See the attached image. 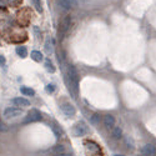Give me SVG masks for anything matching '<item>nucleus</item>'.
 <instances>
[{
	"label": "nucleus",
	"instance_id": "f257e3e1",
	"mask_svg": "<svg viewBox=\"0 0 156 156\" xmlns=\"http://www.w3.org/2000/svg\"><path fill=\"white\" fill-rule=\"evenodd\" d=\"M68 76H69V89H70V91L74 94V96L76 98L79 92V75L75 66H72V65L69 66Z\"/></svg>",
	"mask_w": 156,
	"mask_h": 156
},
{
	"label": "nucleus",
	"instance_id": "f03ea898",
	"mask_svg": "<svg viewBox=\"0 0 156 156\" xmlns=\"http://www.w3.org/2000/svg\"><path fill=\"white\" fill-rule=\"evenodd\" d=\"M70 24H71V16L68 15L62 19L60 27H59V39H62V37L65 36V34L68 33L69 27H70Z\"/></svg>",
	"mask_w": 156,
	"mask_h": 156
},
{
	"label": "nucleus",
	"instance_id": "7ed1b4c3",
	"mask_svg": "<svg viewBox=\"0 0 156 156\" xmlns=\"http://www.w3.org/2000/svg\"><path fill=\"white\" fill-rule=\"evenodd\" d=\"M23 114L24 111L21 109H19V107H8L4 111V116L6 119H14V117H18L20 115H23Z\"/></svg>",
	"mask_w": 156,
	"mask_h": 156
},
{
	"label": "nucleus",
	"instance_id": "20e7f679",
	"mask_svg": "<svg viewBox=\"0 0 156 156\" xmlns=\"http://www.w3.org/2000/svg\"><path fill=\"white\" fill-rule=\"evenodd\" d=\"M41 119H43V116H41L40 111L33 109V110H30L29 111V114H27V116L25 119V123H35V121H40Z\"/></svg>",
	"mask_w": 156,
	"mask_h": 156
},
{
	"label": "nucleus",
	"instance_id": "39448f33",
	"mask_svg": "<svg viewBox=\"0 0 156 156\" xmlns=\"http://www.w3.org/2000/svg\"><path fill=\"white\" fill-rule=\"evenodd\" d=\"M88 131H89V129L84 123L76 124L75 127H74V135L75 136H84L85 134H88Z\"/></svg>",
	"mask_w": 156,
	"mask_h": 156
},
{
	"label": "nucleus",
	"instance_id": "423d86ee",
	"mask_svg": "<svg viewBox=\"0 0 156 156\" xmlns=\"http://www.w3.org/2000/svg\"><path fill=\"white\" fill-rule=\"evenodd\" d=\"M61 111L64 112L66 116H74L75 112H76V110H75V107L72 106L71 104L65 102V104H62V105H61Z\"/></svg>",
	"mask_w": 156,
	"mask_h": 156
},
{
	"label": "nucleus",
	"instance_id": "0eeeda50",
	"mask_svg": "<svg viewBox=\"0 0 156 156\" xmlns=\"http://www.w3.org/2000/svg\"><path fill=\"white\" fill-rule=\"evenodd\" d=\"M59 4L62 10H69L76 5V0H59Z\"/></svg>",
	"mask_w": 156,
	"mask_h": 156
},
{
	"label": "nucleus",
	"instance_id": "6e6552de",
	"mask_svg": "<svg viewBox=\"0 0 156 156\" xmlns=\"http://www.w3.org/2000/svg\"><path fill=\"white\" fill-rule=\"evenodd\" d=\"M13 104L14 105H16V106H29L30 105V102H29V100H26V99H24V98H16V99H13Z\"/></svg>",
	"mask_w": 156,
	"mask_h": 156
},
{
	"label": "nucleus",
	"instance_id": "1a4fd4ad",
	"mask_svg": "<svg viewBox=\"0 0 156 156\" xmlns=\"http://www.w3.org/2000/svg\"><path fill=\"white\" fill-rule=\"evenodd\" d=\"M143 154L145 155V156H152L155 154V147L152 146V145H145L144 146V149H143Z\"/></svg>",
	"mask_w": 156,
	"mask_h": 156
},
{
	"label": "nucleus",
	"instance_id": "9d476101",
	"mask_svg": "<svg viewBox=\"0 0 156 156\" xmlns=\"http://www.w3.org/2000/svg\"><path fill=\"white\" fill-rule=\"evenodd\" d=\"M114 124H115V119H114V116L111 115H106L105 117H104V125H105L106 127H112Z\"/></svg>",
	"mask_w": 156,
	"mask_h": 156
},
{
	"label": "nucleus",
	"instance_id": "9b49d317",
	"mask_svg": "<svg viewBox=\"0 0 156 156\" xmlns=\"http://www.w3.org/2000/svg\"><path fill=\"white\" fill-rule=\"evenodd\" d=\"M16 54L21 58H26L27 56V50L25 46H18L16 48Z\"/></svg>",
	"mask_w": 156,
	"mask_h": 156
},
{
	"label": "nucleus",
	"instance_id": "f8f14e48",
	"mask_svg": "<svg viewBox=\"0 0 156 156\" xmlns=\"http://www.w3.org/2000/svg\"><path fill=\"white\" fill-rule=\"evenodd\" d=\"M20 91H21L24 95H27V96H34L35 95V91H34L33 89H30V88H26V86H23V88L20 89Z\"/></svg>",
	"mask_w": 156,
	"mask_h": 156
},
{
	"label": "nucleus",
	"instance_id": "ddd939ff",
	"mask_svg": "<svg viewBox=\"0 0 156 156\" xmlns=\"http://www.w3.org/2000/svg\"><path fill=\"white\" fill-rule=\"evenodd\" d=\"M31 58H33V60H35V61H41L43 60V54H41L40 51L34 50V51H31Z\"/></svg>",
	"mask_w": 156,
	"mask_h": 156
},
{
	"label": "nucleus",
	"instance_id": "4468645a",
	"mask_svg": "<svg viewBox=\"0 0 156 156\" xmlns=\"http://www.w3.org/2000/svg\"><path fill=\"white\" fill-rule=\"evenodd\" d=\"M53 46H54V40L53 39H48L46 44H45V50H46L48 54H50L53 51Z\"/></svg>",
	"mask_w": 156,
	"mask_h": 156
},
{
	"label": "nucleus",
	"instance_id": "2eb2a0df",
	"mask_svg": "<svg viewBox=\"0 0 156 156\" xmlns=\"http://www.w3.org/2000/svg\"><path fill=\"white\" fill-rule=\"evenodd\" d=\"M45 68H46V70L48 71H50V72H55V68H54V65H53V62H51L49 59H46L45 60Z\"/></svg>",
	"mask_w": 156,
	"mask_h": 156
},
{
	"label": "nucleus",
	"instance_id": "dca6fc26",
	"mask_svg": "<svg viewBox=\"0 0 156 156\" xmlns=\"http://www.w3.org/2000/svg\"><path fill=\"white\" fill-rule=\"evenodd\" d=\"M51 151H53L55 155H56V154H61V152H65V147L62 146V145H56V146L53 147V150H51Z\"/></svg>",
	"mask_w": 156,
	"mask_h": 156
},
{
	"label": "nucleus",
	"instance_id": "f3484780",
	"mask_svg": "<svg viewBox=\"0 0 156 156\" xmlns=\"http://www.w3.org/2000/svg\"><path fill=\"white\" fill-rule=\"evenodd\" d=\"M31 3H33V5L35 6L36 11H39V13L43 11V6H41V1H40V0H31Z\"/></svg>",
	"mask_w": 156,
	"mask_h": 156
},
{
	"label": "nucleus",
	"instance_id": "a211bd4d",
	"mask_svg": "<svg viewBox=\"0 0 156 156\" xmlns=\"http://www.w3.org/2000/svg\"><path fill=\"white\" fill-rule=\"evenodd\" d=\"M86 145H88V149L90 151H94V152H98L99 151V146L96 144L94 143H86Z\"/></svg>",
	"mask_w": 156,
	"mask_h": 156
},
{
	"label": "nucleus",
	"instance_id": "6ab92c4d",
	"mask_svg": "<svg viewBox=\"0 0 156 156\" xmlns=\"http://www.w3.org/2000/svg\"><path fill=\"white\" fill-rule=\"evenodd\" d=\"M99 121H100V115L99 114H94L91 117V124L94 126H96V125H99Z\"/></svg>",
	"mask_w": 156,
	"mask_h": 156
},
{
	"label": "nucleus",
	"instance_id": "aec40b11",
	"mask_svg": "<svg viewBox=\"0 0 156 156\" xmlns=\"http://www.w3.org/2000/svg\"><path fill=\"white\" fill-rule=\"evenodd\" d=\"M121 134H123V131H121L120 127H115V129H114V131H112V136L115 137V139L121 137Z\"/></svg>",
	"mask_w": 156,
	"mask_h": 156
},
{
	"label": "nucleus",
	"instance_id": "412c9836",
	"mask_svg": "<svg viewBox=\"0 0 156 156\" xmlns=\"http://www.w3.org/2000/svg\"><path fill=\"white\" fill-rule=\"evenodd\" d=\"M51 129H53V131H54V134H55V136L56 137H60V135H61V133H60V130L58 129L56 126H51Z\"/></svg>",
	"mask_w": 156,
	"mask_h": 156
},
{
	"label": "nucleus",
	"instance_id": "4be33fe9",
	"mask_svg": "<svg viewBox=\"0 0 156 156\" xmlns=\"http://www.w3.org/2000/svg\"><path fill=\"white\" fill-rule=\"evenodd\" d=\"M45 90H46V92H54V90H55V86H54L53 84H49V85L46 86V89H45Z\"/></svg>",
	"mask_w": 156,
	"mask_h": 156
},
{
	"label": "nucleus",
	"instance_id": "5701e85b",
	"mask_svg": "<svg viewBox=\"0 0 156 156\" xmlns=\"http://www.w3.org/2000/svg\"><path fill=\"white\" fill-rule=\"evenodd\" d=\"M8 130V127H6L5 124H3L1 121H0V131H6Z\"/></svg>",
	"mask_w": 156,
	"mask_h": 156
},
{
	"label": "nucleus",
	"instance_id": "b1692460",
	"mask_svg": "<svg viewBox=\"0 0 156 156\" xmlns=\"http://www.w3.org/2000/svg\"><path fill=\"white\" fill-rule=\"evenodd\" d=\"M54 156H71L70 154H66V152H61V154H56V155H54Z\"/></svg>",
	"mask_w": 156,
	"mask_h": 156
},
{
	"label": "nucleus",
	"instance_id": "393cba45",
	"mask_svg": "<svg viewBox=\"0 0 156 156\" xmlns=\"http://www.w3.org/2000/svg\"><path fill=\"white\" fill-rule=\"evenodd\" d=\"M4 62H5V58L0 55V64H4Z\"/></svg>",
	"mask_w": 156,
	"mask_h": 156
},
{
	"label": "nucleus",
	"instance_id": "a878e982",
	"mask_svg": "<svg viewBox=\"0 0 156 156\" xmlns=\"http://www.w3.org/2000/svg\"><path fill=\"white\" fill-rule=\"evenodd\" d=\"M115 156H124V155H115Z\"/></svg>",
	"mask_w": 156,
	"mask_h": 156
}]
</instances>
